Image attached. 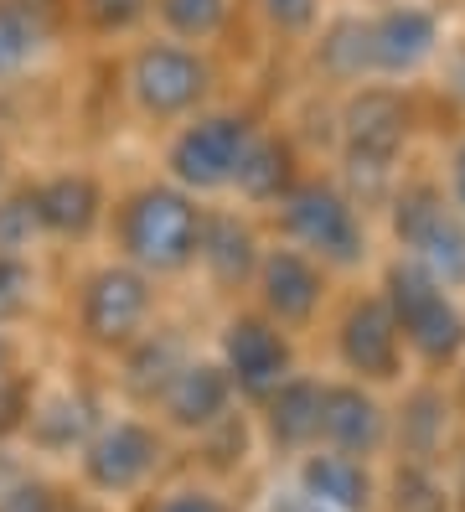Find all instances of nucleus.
<instances>
[{
	"mask_svg": "<svg viewBox=\"0 0 465 512\" xmlns=\"http://www.w3.org/2000/svg\"><path fill=\"white\" fill-rule=\"evenodd\" d=\"M114 238H119V259L145 269L150 280L181 275L186 264H197L202 207H197L192 192H181L176 182L135 187L114 207Z\"/></svg>",
	"mask_w": 465,
	"mask_h": 512,
	"instance_id": "f257e3e1",
	"label": "nucleus"
},
{
	"mask_svg": "<svg viewBox=\"0 0 465 512\" xmlns=\"http://www.w3.org/2000/svg\"><path fill=\"white\" fill-rule=\"evenodd\" d=\"M383 300L398 321L403 347H414L429 368H450L465 352V316L450 290L414 259H393L383 275Z\"/></svg>",
	"mask_w": 465,
	"mask_h": 512,
	"instance_id": "f03ea898",
	"label": "nucleus"
},
{
	"mask_svg": "<svg viewBox=\"0 0 465 512\" xmlns=\"http://www.w3.org/2000/svg\"><path fill=\"white\" fill-rule=\"evenodd\" d=\"M393 238L403 259L424 264L445 290L465 285V213L434 182H409L393 197Z\"/></svg>",
	"mask_w": 465,
	"mask_h": 512,
	"instance_id": "7ed1b4c3",
	"label": "nucleus"
},
{
	"mask_svg": "<svg viewBox=\"0 0 465 512\" xmlns=\"http://www.w3.org/2000/svg\"><path fill=\"white\" fill-rule=\"evenodd\" d=\"M409 145V99L398 88H362L341 109V150H347V176L362 197H378L393 176L398 150Z\"/></svg>",
	"mask_w": 465,
	"mask_h": 512,
	"instance_id": "20e7f679",
	"label": "nucleus"
},
{
	"mask_svg": "<svg viewBox=\"0 0 465 512\" xmlns=\"http://www.w3.org/2000/svg\"><path fill=\"white\" fill-rule=\"evenodd\" d=\"M155 280L135 264H99L88 269L83 285H78V300H73V316H78V331L88 347L99 352H124L150 321V306H155Z\"/></svg>",
	"mask_w": 465,
	"mask_h": 512,
	"instance_id": "39448f33",
	"label": "nucleus"
},
{
	"mask_svg": "<svg viewBox=\"0 0 465 512\" xmlns=\"http://www.w3.org/2000/svg\"><path fill=\"white\" fill-rule=\"evenodd\" d=\"M279 223L321 264L352 269L367 259V223L357 213V202L331 182H295L285 202H279Z\"/></svg>",
	"mask_w": 465,
	"mask_h": 512,
	"instance_id": "423d86ee",
	"label": "nucleus"
},
{
	"mask_svg": "<svg viewBox=\"0 0 465 512\" xmlns=\"http://www.w3.org/2000/svg\"><path fill=\"white\" fill-rule=\"evenodd\" d=\"M124 83H130V99L145 119H186L197 114V104L207 99L212 88V68L207 57L181 47V42H145L135 57H130V73H124Z\"/></svg>",
	"mask_w": 465,
	"mask_h": 512,
	"instance_id": "0eeeda50",
	"label": "nucleus"
},
{
	"mask_svg": "<svg viewBox=\"0 0 465 512\" xmlns=\"http://www.w3.org/2000/svg\"><path fill=\"white\" fill-rule=\"evenodd\" d=\"M254 119L248 114H202L192 119L166 150V166H171V182L181 192H217V187H233V171L243 161V150L254 145Z\"/></svg>",
	"mask_w": 465,
	"mask_h": 512,
	"instance_id": "6e6552de",
	"label": "nucleus"
},
{
	"mask_svg": "<svg viewBox=\"0 0 465 512\" xmlns=\"http://www.w3.org/2000/svg\"><path fill=\"white\" fill-rule=\"evenodd\" d=\"M223 373L243 399H269L279 383L295 373L290 337L269 316H233L223 331Z\"/></svg>",
	"mask_w": 465,
	"mask_h": 512,
	"instance_id": "1a4fd4ad",
	"label": "nucleus"
},
{
	"mask_svg": "<svg viewBox=\"0 0 465 512\" xmlns=\"http://www.w3.org/2000/svg\"><path fill=\"white\" fill-rule=\"evenodd\" d=\"M155 466H161V435L140 419H109L83 445V481L104 497L145 487Z\"/></svg>",
	"mask_w": 465,
	"mask_h": 512,
	"instance_id": "9d476101",
	"label": "nucleus"
},
{
	"mask_svg": "<svg viewBox=\"0 0 465 512\" xmlns=\"http://www.w3.org/2000/svg\"><path fill=\"white\" fill-rule=\"evenodd\" d=\"M31 207H37L42 238H62V244H83V238H93L99 223H104V213H109L99 176L78 171V166L31 182Z\"/></svg>",
	"mask_w": 465,
	"mask_h": 512,
	"instance_id": "9b49d317",
	"label": "nucleus"
},
{
	"mask_svg": "<svg viewBox=\"0 0 465 512\" xmlns=\"http://www.w3.org/2000/svg\"><path fill=\"white\" fill-rule=\"evenodd\" d=\"M336 352H341V363L367 383H393L398 378L403 337H398V321H393L383 295H362L347 306L341 331H336Z\"/></svg>",
	"mask_w": 465,
	"mask_h": 512,
	"instance_id": "f8f14e48",
	"label": "nucleus"
},
{
	"mask_svg": "<svg viewBox=\"0 0 465 512\" xmlns=\"http://www.w3.org/2000/svg\"><path fill=\"white\" fill-rule=\"evenodd\" d=\"M259 300L264 316L279 326H305L326 300V269L321 259H310L305 249H269L259 259Z\"/></svg>",
	"mask_w": 465,
	"mask_h": 512,
	"instance_id": "ddd939ff",
	"label": "nucleus"
},
{
	"mask_svg": "<svg viewBox=\"0 0 465 512\" xmlns=\"http://www.w3.org/2000/svg\"><path fill=\"white\" fill-rule=\"evenodd\" d=\"M440 52V21L424 6H388L383 16L367 21V63L383 78L419 73Z\"/></svg>",
	"mask_w": 465,
	"mask_h": 512,
	"instance_id": "4468645a",
	"label": "nucleus"
},
{
	"mask_svg": "<svg viewBox=\"0 0 465 512\" xmlns=\"http://www.w3.org/2000/svg\"><path fill=\"white\" fill-rule=\"evenodd\" d=\"M321 435L331 440V450L372 456V450H383V440H388V414L362 383H326Z\"/></svg>",
	"mask_w": 465,
	"mask_h": 512,
	"instance_id": "2eb2a0df",
	"label": "nucleus"
},
{
	"mask_svg": "<svg viewBox=\"0 0 465 512\" xmlns=\"http://www.w3.org/2000/svg\"><path fill=\"white\" fill-rule=\"evenodd\" d=\"M233 404V383L223 363H181L176 378L161 388V409L176 430H212L228 419Z\"/></svg>",
	"mask_w": 465,
	"mask_h": 512,
	"instance_id": "dca6fc26",
	"label": "nucleus"
},
{
	"mask_svg": "<svg viewBox=\"0 0 465 512\" xmlns=\"http://www.w3.org/2000/svg\"><path fill=\"white\" fill-rule=\"evenodd\" d=\"M197 259L207 264V275L223 285V290H238L243 280L259 275V238L238 213H202V238H197Z\"/></svg>",
	"mask_w": 465,
	"mask_h": 512,
	"instance_id": "f3484780",
	"label": "nucleus"
},
{
	"mask_svg": "<svg viewBox=\"0 0 465 512\" xmlns=\"http://www.w3.org/2000/svg\"><path fill=\"white\" fill-rule=\"evenodd\" d=\"M300 492L316 497L331 512H367L378 487H372V471L362 466V456H347V450H316L300 466Z\"/></svg>",
	"mask_w": 465,
	"mask_h": 512,
	"instance_id": "a211bd4d",
	"label": "nucleus"
},
{
	"mask_svg": "<svg viewBox=\"0 0 465 512\" xmlns=\"http://www.w3.org/2000/svg\"><path fill=\"white\" fill-rule=\"evenodd\" d=\"M321 399H326V383L316 378H285L264 399V425H269V440L279 450H305L321 440Z\"/></svg>",
	"mask_w": 465,
	"mask_h": 512,
	"instance_id": "6ab92c4d",
	"label": "nucleus"
},
{
	"mask_svg": "<svg viewBox=\"0 0 465 512\" xmlns=\"http://www.w3.org/2000/svg\"><path fill=\"white\" fill-rule=\"evenodd\" d=\"M300 182L295 171V150L274 135H254V145L243 150V161L233 171V187L248 202H285V192Z\"/></svg>",
	"mask_w": 465,
	"mask_h": 512,
	"instance_id": "aec40b11",
	"label": "nucleus"
},
{
	"mask_svg": "<svg viewBox=\"0 0 465 512\" xmlns=\"http://www.w3.org/2000/svg\"><path fill=\"white\" fill-rule=\"evenodd\" d=\"M93 430H99V414H93L88 394H52L42 404H31V419H26V435L42 450H83Z\"/></svg>",
	"mask_w": 465,
	"mask_h": 512,
	"instance_id": "412c9836",
	"label": "nucleus"
},
{
	"mask_svg": "<svg viewBox=\"0 0 465 512\" xmlns=\"http://www.w3.org/2000/svg\"><path fill=\"white\" fill-rule=\"evenodd\" d=\"M57 32V21L42 16V11H31L21 6V0H0V83H11L21 78L37 57L47 52Z\"/></svg>",
	"mask_w": 465,
	"mask_h": 512,
	"instance_id": "4be33fe9",
	"label": "nucleus"
},
{
	"mask_svg": "<svg viewBox=\"0 0 465 512\" xmlns=\"http://www.w3.org/2000/svg\"><path fill=\"white\" fill-rule=\"evenodd\" d=\"M130 352V373H124V383H130V394L135 399H161V388L176 378V368L186 363L181 357V342L176 337H166V331H140V337L124 347Z\"/></svg>",
	"mask_w": 465,
	"mask_h": 512,
	"instance_id": "5701e85b",
	"label": "nucleus"
},
{
	"mask_svg": "<svg viewBox=\"0 0 465 512\" xmlns=\"http://www.w3.org/2000/svg\"><path fill=\"white\" fill-rule=\"evenodd\" d=\"M316 63L336 83H352V78L372 73V63H367V21L362 16L331 21L326 32H321V42H316Z\"/></svg>",
	"mask_w": 465,
	"mask_h": 512,
	"instance_id": "b1692460",
	"label": "nucleus"
},
{
	"mask_svg": "<svg viewBox=\"0 0 465 512\" xmlns=\"http://www.w3.org/2000/svg\"><path fill=\"white\" fill-rule=\"evenodd\" d=\"M155 0H68V16L88 37H130L145 26Z\"/></svg>",
	"mask_w": 465,
	"mask_h": 512,
	"instance_id": "393cba45",
	"label": "nucleus"
},
{
	"mask_svg": "<svg viewBox=\"0 0 465 512\" xmlns=\"http://www.w3.org/2000/svg\"><path fill=\"white\" fill-rule=\"evenodd\" d=\"M233 0H155V16L181 42H207L228 26Z\"/></svg>",
	"mask_w": 465,
	"mask_h": 512,
	"instance_id": "a878e982",
	"label": "nucleus"
},
{
	"mask_svg": "<svg viewBox=\"0 0 465 512\" xmlns=\"http://www.w3.org/2000/svg\"><path fill=\"white\" fill-rule=\"evenodd\" d=\"M42 238L37 207H31V187H0V254H31Z\"/></svg>",
	"mask_w": 465,
	"mask_h": 512,
	"instance_id": "bb28decb",
	"label": "nucleus"
},
{
	"mask_svg": "<svg viewBox=\"0 0 465 512\" xmlns=\"http://www.w3.org/2000/svg\"><path fill=\"white\" fill-rule=\"evenodd\" d=\"M37 306V269L31 254H0V326L21 321Z\"/></svg>",
	"mask_w": 465,
	"mask_h": 512,
	"instance_id": "cd10ccee",
	"label": "nucleus"
},
{
	"mask_svg": "<svg viewBox=\"0 0 465 512\" xmlns=\"http://www.w3.org/2000/svg\"><path fill=\"white\" fill-rule=\"evenodd\" d=\"M445 435V404L434 399V394H414L409 399V414H403V440H409L414 450V461H424L434 445H440Z\"/></svg>",
	"mask_w": 465,
	"mask_h": 512,
	"instance_id": "c85d7f7f",
	"label": "nucleus"
},
{
	"mask_svg": "<svg viewBox=\"0 0 465 512\" xmlns=\"http://www.w3.org/2000/svg\"><path fill=\"white\" fill-rule=\"evenodd\" d=\"M31 404H37V394H31V378H26V373H11V368L0 373V440L26 435Z\"/></svg>",
	"mask_w": 465,
	"mask_h": 512,
	"instance_id": "c756f323",
	"label": "nucleus"
},
{
	"mask_svg": "<svg viewBox=\"0 0 465 512\" xmlns=\"http://www.w3.org/2000/svg\"><path fill=\"white\" fill-rule=\"evenodd\" d=\"M398 512H445V492L434 487V476L424 471V461L398 471Z\"/></svg>",
	"mask_w": 465,
	"mask_h": 512,
	"instance_id": "7c9ffc66",
	"label": "nucleus"
},
{
	"mask_svg": "<svg viewBox=\"0 0 465 512\" xmlns=\"http://www.w3.org/2000/svg\"><path fill=\"white\" fill-rule=\"evenodd\" d=\"M0 512H57V492L37 476H16L0 487Z\"/></svg>",
	"mask_w": 465,
	"mask_h": 512,
	"instance_id": "2f4dec72",
	"label": "nucleus"
},
{
	"mask_svg": "<svg viewBox=\"0 0 465 512\" xmlns=\"http://www.w3.org/2000/svg\"><path fill=\"white\" fill-rule=\"evenodd\" d=\"M321 0H264V16L279 26V32H310Z\"/></svg>",
	"mask_w": 465,
	"mask_h": 512,
	"instance_id": "473e14b6",
	"label": "nucleus"
},
{
	"mask_svg": "<svg viewBox=\"0 0 465 512\" xmlns=\"http://www.w3.org/2000/svg\"><path fill=\"white\" fill-rule=\"evenodd\" d=\"M150 512H228V502L212 497V492H171V497L155 502Z\"/></svg>",
	"mask_w": 465,
	"mask_h": 512,
	"instance_id": "72a5a7b5",
	"label": "nucleus"
},
{
	"mask_svg": "<svg viewBox=\"0 0 465 512\" xmlns=\"http://www.w3.org/2000/svg\"><path fill=\"white\" fill-rule=\"evenodd\" d=\"M445 73H450V94L465 104V42L450 52V63H445Z\"/></svg>",
	"mask_w": 465,
	"mask_h": 512,
	"instance_id": "f704fd0d",
	"label": "nucleus"
},
{
	"mask_svg": "<svg viewBox=\"0 0 465 512\" xmlns=\"http://www.w3.org/2000/svg\"><path fill=\"white\" fill-rule=\"evenodd\" d=\"M450 182H455V207L465 213V140L455 145V161H450Z\"/></svg>",
	"mask_w": 465,
	"mask_h": 512,
	"instance_id": "c9c22d12",
	"label": "nucleus"
},
{
	"mask_svg": "<svg viewBox=\"0 0 465 512\" xmlns=\"http://www.w3.org/2000/svg\"><path fill=\"white\" fill-rule=\"evenodd\" d=\"M21 6H31V11H42V16H62V11H68V0H21Z\"/></svg>",
	"mask_w": 465,
	"mask_h": 512,
	"instance_id": "e433bc0d",
	"label": "nucleus"
},
{
	"mask_svg": "<svg viewBox=\"0 0 465 512\" xmlns=\"http://www.w3.org/2000/svg\"><path fill=\"white\" fill-rule=\"evenodd\" d=\"M279 512H331V507H321L316 497H305V492H300L295 502H285V507H279Z\"/></svg>",
	"mask_w": 465,
	"mask_h": 512,
	"instance_id": "4c0bfd02",
	"label": "nucleus"
},
{
	"mask_svg": "<svg viewBox=\"0 0 465 512\" xmlns=\"http://www.w3.org/2000/svg\"><path fill=\"white\" fill-rule=\"evenodd\" d=\"M11 368V337H6V326H0V373Z\"/></svg>",
	"mask_w": 465,
	"mask_h": 512,
	"instance_id": "58836bf2",
	"label": "nucleus"
},
{
	"mask_svg": "<svg viewBox=\"0 0 465 512\" xmlns=\"http://www.w3.org/2000/svg\"><path fill=\"white\" fill-rule=\"evenodd\" d=\"M0 187H6V145H0Z\"/></svg>",
	"mask_w": 465,
	"mask_h": 512,
	"instance_id": "ea45409f",
	"label": "nucleus"
},
{
	"mask_svg": "<svg viewBox=\"0 0 465 512\" xmlns=\"http://www.w3.org/2000/svg\"><path fill=\"white\" fill-rule=\"evenodd\" d=\"M460 497H465V487H460Z\"/></svg>",
	"mask_w": 465,
	"mask_h": 512,
	"instance_id": "a19ab883",
	"label": "nucleus"
}]
</instances>
